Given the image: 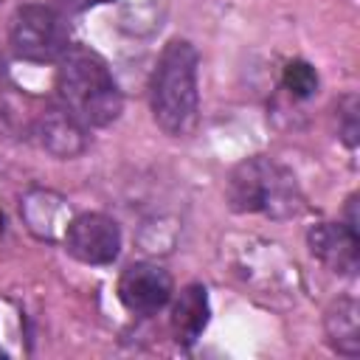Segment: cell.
<instances>
[{
  "label": "cell",
  "mask_w": 360,
  "mask_h": 360,
  "mask_svg": "<svg viewBox=\"0 0 360 360\" xmlns=\"http://www.w3.org/2000/svg\"><path fill=\"white\" fill-rule=\"evenodd\" d=\"M62 107L82 127H107L121 115V90L104 59L87 48H68L56 70Z\"/></svg>",
  "instance_id": "1"
},
{
  "label": "cell",
  "mask_w": 360,
  "mask_h": 360,
  "mask_svg": "<svg viewBox=\"0 0 360 360\" xmlns=\"http://www.w3.org/2000/svg\"><path fill=\"white\" fill-rule=\"evenodd\" d=\"M152 115L166 135H188L197 124V51L186 39H172L152 73Z\"/></svg>",
  "instance_id": "2"
},
{
  "label": "cell",
  "mask_w": 360,
  "mask_h": 360,
  "mask_svg": "<svg viewBox=\"0 0 360 360\" xmlns=\"http://www.w3.org/2000/svg\"><path fill=\"white\" fill-rule=\"evenodd\" d=\"M228 202L242 214L262 211L270 217H295L301 211L295 177L267 158H250L231 172Z\"/></svg>",
  "instance_id": "3"
},
{
  "label": "cell",
  "mask_w": 360,
  "mask_h": 360,
  "mask_svg": "<svg viewBox=\"0 0 360 360\" xmlns=\"http://www.w3.org/2000/svg\"><path fill=\"white\" fill-rule=\"evenodd\" d=\"M11 48L25 62H59L70 48L62 11L42 3L20 6L11 20Z\"/></svg>",
  "instance_id": "4"
},
{
  "label": "cell",
  "mask_w": 360,
  "mask_h": 360,
  "mask_svg": "<svg viewBox=\"0 0 360 360\" xmlns=\"http://www.w3.org/2000/svg\"><path fill=\"white\" fill-rule=\"evenodd\" d=\"M65 250L84 264H112L121 253V228L107 214H79L65 228Z\"/></svg>",
  "instance_id": "5"
},
{
  "label": "cell",
  "mask_w": 360,
  "mask_h": 360,
  "mask_svg": "<svg viewBox=\"0 0 360 360\" xmlns=\"http://www.w3.org/2000/svg\"><path fill=\"white\" fill-rule=\"evenodd\" d=\"M118 298L135 315H152L172 298V276L149 262L129 264L118 278Z\"/></svg>",
  "instance_id": "6"
},
{
  "label": "cell",
  "mask_w": 360,
  "mask_h": 360,
  "mask_svg": "<svg viewBox=\"0 0 360 360\" xmlns=\"http://www.w3.org/2000/svg\"><path fill=\"white\" fill-rule=\"evenodd\" d=\"M312 256H318L332 273L354 276L360 262V236L346 222H321L307 233Z\"/></svg>",
  "instance_id": "7"
},
{
  "label": "cell",
  "mask_w": 360,
  "mask_h": 360,
  "mask_svg": "<svg viewBox=\"0 0 360 360\" xmlns=\"http://www.w3.org/2000/svg\"><path fill=\"white\" fill-rule=\"evenodd\" d=\"M208 292L202 284H188L180 290L174 307H172V329H174V340L183 346L197 343V338L202 335V329L208 326Z\"/></svg>",
  "instance_id": "8"
},
{
  "label": "cell",
  "mask_w": 360,
  "mask_h": 360,
  "mask_svg": "<svg viewBox=\"0 0 360 360\" xmlns=\"http://www.w3.org/2000/svg\"><path fill=\"white\" fill-rule=\"evenodd\" d=\"M39 141L48 152L59 155V158H73L84 149V129L82 124L62 107V110H51L39 118Z\"/></svg>",
  "instance_id": "9"
},
{
  "label": "cell",
  "mask_w": 360,
  "mask_h": 360,
  "mask_svg": "<svg viewBox=\"0 0 360 360\" xmlns=\"http://www.w3.org/2000/svg\"><path fill=\"white\" fill-rule=\"evenodd\" d=\"M326 335L335 352L346 357L360 354V309L354 298H340L326 309Z\"/></svg>",
  "instance_id": "10"
},
{
  "label": "cell",
  "mask_w": 360,
  "mask_h": 360,
  "mask_svg": "<svg viewBox=\"0 0 360 360\" xmlns=\"http://www.w3.org/2000/svg\"><path fill=\"white\" fill-rule=\"evenodd\" d=\"M284 87L295 96V98H309L318 90V73L309 62L304 59H292L284 68Z\"/></svg>",
  "instance_id": "11"
},
{
  "label": "cell",
  "mask_w": 360,
  "mask_h": 360,
  "mask_svg": "<svg viewBox=\"0 0 360 360\" xmlns=\"http://www.w3.org/2000/svg\"><path fill=\"white\" fill-rule=\"evenodd\" d=\"M346 104H349V110H343V138H346V143L349 146H354L357 143V101L354 98H346Z\"/></svg>",
  "instance_id": "12"
},
{
  "label": "cell",
  "mask_w": 360,
  "mask_h": 360,
  "mask_svg": "<svg viewBox=\"0 0 360 360\" xmlns=\"http://www.w3.org/2000/svg\"><path fill=\"white\" fill-rule=\"evenodd\" d=\"M56 3V11L62 14H76V11H87L93 6H101V3H112V0H53Z\"/></svg>",
  "instance_id": "13"
},
{
  "label": "cell",
  "mask_w": 360,
  "mask_h": 360,
  "mask_svg": "<svg viewBox=\"0 0 360 360\" xmlns=\"http://www.w3.org/2000/svg\"><path fill=\"white\" fill-rule=\"evenodd\" d=\"M0 76H3V56H0Z\"/></svg>",
  "instance_id": "14"
}]
</instances>
